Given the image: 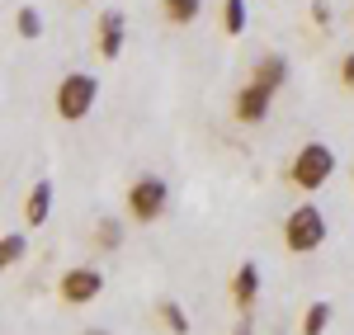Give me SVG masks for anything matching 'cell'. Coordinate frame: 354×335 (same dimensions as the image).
I'll list each match as a JSON object with an SVG mask.
<instances>
[{
	"label": "cell",
	"mask_w": 354,
	"mask_h": 335,
	"mask_svg": "<svg viewBox=\"0 0 354 335\" xmlns=\"http://www.w3.org/2000/svg\"><path fill=\"white\" fill-rule=\"evenodd\" d=\"M245 19H250V10H245V0H222V33H232V38H241V33H245Z\"/></svg>",
	"instance_id": "cell-17"
},
{
	"label": "cell",
	"mask_w": 354,
	"mask_h": 335,
	"mask_svg": "<svg viewBox=\"0 0 354 335\" xmlns=\"http://www.w3.org/2000/svg\"><path fill=\"white\" fill-rule=\"evenodd\" d=\"M156 316L165 321L170 335H189V316H185V307H180L175 298H161V303H156Z\"/></svg>",
	"instance_id": "cell-16"
},
{
	"label": "cell",
	"mask_w": 354,
	"mask_h": 335,
	"mask_svg": "<svg viewBox=\"0 0 354 335\" xmlns=\"http://www.w3.org/2000/svg\"><path fill=\"white\" fill-rule=\"evenodd\" d=\"M53 213V180H33V189L24 198V227H43Z\"/></svg>",
	"instance_id": "cell-10"
},
{
	"label": "cell",
	"mask_w": 354,
	"mask_h": 335,
	"mask_svg": "<svg viewBox=\"0 0 354 335\" xmlns=\"http://www.w3.org/2000/svg\"><path fill=\"white\" fill-rule=\"evenodd\" d=\"M232 335H250V312H245V316H241V326H236V331H232Z\"/></svg>",
	"instance_id": "cell-20"
},
{
	"label": "cell",
	"mask_w": 354,
	"mask_h": 335,
	"mask_svg": "<svg viewBox=\"0 0 354 335\" xmlns=\"http://www.w3.org/2000/svg\"><path fill=\"white\" fill-rule=\"evenodd\" d=\"M123 203H128V218L137 227H151L170 213V184H165L161 175H137L133 184H128V194H123Z\"/></svg>",
	"instance_id": "cell-3"
},
{
	"label": "cell",
	"mask_w": 354,
	"mask_h": 335,
	"mask_svg": "<svg viewBox=\"0 0 354 335\" xmlns=\"http://www.w3.org/2000/svg\"><path fill=\"white\" fill-rule=\"evenodd\" d=\"M123 218H100L95 222V255H113L118 246H123Z\"/></svg>",
	"instance_id": "cell-11"
},
{
	"label": "cell",
	"mask_w": 354,
	"mask_h": 335,
	"mask_svg": "<svg viewBox=\"0 0 354 335\" xmlns=\"http://www.w3.org/2000/svg\"><path fill=\"white\" fill-rule=\"evenodd\" d=\"M81 335H109V331H104V326H90V331H81Z\"/></svg>",
	"instance_id": "cell-21"
},
{
	"label": "cell",
	"mask_w": 354,
	"mask_h": 335,
	"mask_svg": "<svg viewBox=\"0 0 354 335\" xmlns=\"http://www.w3.org/2000/svg\"><path fill=\"white\" fill-rule=\"evenodd\" d=\"M250 81L279 95V90L288 85V57H283V52H265L260 61H255V66H250Z\"/></svg>",
	"instance_id": "cell-9"
},
{
	"label": "cell",
	"mask_w": 354,
	"mask_h": 335,
	"mask_svg": "<svg viewBox=\"0 0 354 335\" xmlns=\"http://www.w3.org/2000/svg\"><path fill=\"white\" fill-rule=\"evenodd\" d=\"M322 241H326V213L317 203H298L283 218V251L312 255V251H322Z\"/></svg>",
	"instance_id": "cell-4"
},
{
	"label": "cell",
	"mask_w": 354,
	"mask_h": 335,
	"mask_svg": "<svg viewBox=\"0 0 354 335\" xmlns=\"http://www.w3.org/2000/svg\"><path fill=\"white\" fill-rule=\"evenodd\" d=\"M274 109V90H265V85L245 81L241 90H236V99H232V118L236 123H265Z\"/></svg>",
	"instance_id": "cell-7"
},
{
	"label": "cell",
	"mask_w": 354,
	"mask_h": 335,
	"mask_svg": "<svg viewBox=\"0 0 354 335\" xmlns=\"http://www.w3.org/2000/svg\"><path fill=\"white\" fill-rule=\"evenodd\" d=\"M260 265L255 260H245V265H236V274H232V303L241 312H250L255 307V298H260Z\"/></svg>",
	"instance_id": "cell-8"
},
{
	"label": "cell",
	"mask_w": 354,
	"mask_h": 335,
	"mask_svg": "<svg viewBox=\"0 0 354 335\" xmlns=\"http://www.w3.org/2000/svg\"><path fill=\"white\" fill-rule=\"evenodd\" d=\"M123 48H128V15L123 10H100V19H95V52L104 61H118Z\"/></svg>",
	"instance_id": "cell-6"
},
{
	"label": "cell",
	"mask_w": 354,
	"mask_h": 335,
	"mask_svg": "<svg viewBox=\"0 0 354 335\" xmlns=\"http://www.w3.org/2000/svg\"><path fill=\"white\" fill-rule=\"evenodd\" d=\"M15 33H19L24 43L43 38V10H38V5H19V10H15Z\"/></svg>",
	"instance_id": "cell-14"
},
{
	"label": "cell",
	"mask_w": 354,
	"mask_h": 335,
	"mask_svg": "<svg viewBox=\"0 0 354 335\" xmlns=\"http://www.w3.org/2000/svg\"><path fill=\"white\" fill-rule=\"evenodd\" d=\"M198 15H203V0H161V19H165V24H175V28L194 24Z\"/></svg>",
	"instance_id": "cell-12"
},
{
	"label": "cell",
	"mask_w": 354,
	"mask_h": 335,
	"mask_svg": "<svg viewBox=\"0 0 354 335\" xmlns=\"http://www.w3.org/2000/svg\"><path fill=\"white\" fill-rule=\"evenodd\" d=\"M330 316H335V307H330L326 298H317V303H312V307L302 312V326H298V335H326Z\"/></svg>",
	"instance_id": "cell-13"
},
{
	"label": "cell",
	"mask_w": 354,
	"mask_h": 335,
	"mask_svg": "<svg viewBox=\"0 0 354 335\" xmlns=\"http://www.w3.org/2000/svg\"><path fill=\"white\" fill-rule=\"evenodd\" d=\"M24 255H28V236L24 231H5V236H0V269H15Z\"/></svg>",
	"instance_id": "cell-15"
},
{
	"label": "cell",
	"mask_w": 354,
	"mask_h": 335,
	"mask_svg": "<svg viewBox=\"0 0 354 335\" xmlns=\"http://www.w3.org/2000/svg\"><path fill=\"white\" fill-rule=\"evenodd\" d=\"M307 15H312V24H322V28L330 24V5H326V0H312V10H307Z\"/></svg>",
	"instance_id": "cell-19"
},
{
	"label": "cell",
	"mask_w": 354,
	"mask_h": 335,
	"mask_svg": "<svg viewBox=\"0 0 354 335\" xmlns=\"http://www.w3.org/2000/svg\"><path fill=\"white\" fill-rule=\"evenodd\" d=\"M283 175H288V184H293V189L317 194L330 175H335V146H326V142H302L298 151H293V161H288Z\"/></svg>",
	"instance_id": "cell-2"
},
{
	"label": "cell",
	"mask_w": 354,
	"mask_h": 335,
	"mask_svg": "<svg viewBox=\"0 0 354 335\" xmlns=\"http://www.w3.org/2000/svg\"><path fill=\"white\" fill-rule=\"evenodd\" d=\"M100 293H104L100 265H71V269H62V279H57V298H62L66 307H85V303H95Z\"/></svg>",
	"instance_id": "cell-5"
},
{
	"label": "cell",
	"mask_w": 354,
	"mask_h": 335,
	"mask_svg": "<svg viewBox=\"0 0 354 335\" xmlns=\"http://www.w3.org/2000/svg\"><path fill=\"white\" fill-rule=\"evenodd\" d=\"M100 104V76H90V71H66L53 90V109L62 123H81L90 118Z\"/></svg>",
	"instance_id": "cell-1"
},
{
	"label": "cell",
	"mask_w": 354,
	"mask_h": 335,
	"mask_svg": "<svg viewBox=\"0 0 354 335\" xmlns=\"http://www.w3.org/2000/svg\"><path fill=\"white\" fill-rule=\"evenodd\" d=\"M340 85H345V90L354 95V48H350L345 57H340Z\"/></svg>",
	"instance_id": "cell-18"
}]
</instances>
